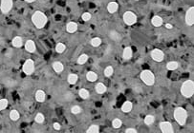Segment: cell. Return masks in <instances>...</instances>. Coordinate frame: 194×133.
<instances>
[{"mask_svg":"<svg viewBox=\"0 0 194 133\" xmlns=\"http://www.w3.org/2000/svg\"><path fill=\"white\" fill-rule=\"evenodd\" d=\"M185 20V23L188 26L193 25V22H194V8L193 7H190L188 10V11H186Z\"/></svg>","mask_w":194,"mask_h":133,"instance_id":"30bf717a","label":"cell"},{"mask_svg":"<svg viewBox=\"0 0 194 133\" xmlns=\"http://www.w3.org/2000/svg\"><path fill=\"white\" fill-rule=\"evenodd\" d=\"M141 79L142 81L146 84L147 86H153L154 83H155V76L153 74V72L150 71V70H143L141 72V75H140Z\"/></svg>","mask_w":194,"mask_h":133,"instance_id":"277c9868","label":"cell"},{"mask_svg":"<svg viewBox=\"0 0 194 133\" xmlns=\"http://www.w3.org/2000/svg\"><path fill=\"white\" fill-rule=\"evenodd\" d=\"M25 1L27 3H33V2H35L36 0H25Z\"/></svg>","mask_w":194,"mask_h":133,"instance_id":"60d3db41","label":"cell"},{"mask_svg":"<svg viewBox=\"0 0 194 133\" xmlns=\"http://www.w3.org/2000/svg\"><path fill=\"white\" fill-rule=\"evenodd\" d=\"M88 58H89V57H88V55H87V54H81V55L78 58L77 62H78V65H84V64L87 62Z\"/></svg>","mask_w":194,"mask_h":133,"instance_id":"83f0119b","label":"cell"},{"mask_svg":"<svg viewBox=\"0 0 194 133\" xmlns=\"http://www.w3.org/2000/svg\"><path fill=\"white\" fill-rule=\"evenodd\" d=\"M78 30V24L76 22H69L66 26V30L69 33H74Z\"/></svg>","mask_w":194,"mask_h":133,"instance_id":"5bb4252c","label":"cell"},{"mask_svg":"<svg viewBox=\"0 0 194 133\" xmlns=\"http://www.w3.org/2000/svg\"><path fill=\"white\" fill-rule=\"evenodd\" d=\"M135 1H139V0H135Z\"/></svg>","mask_w":194,"mask_h":133,"instance_id":"b9f144b4","label":"cell"},{"mask_svg":"<svg viewBox=\"0 0 194 133\" xmlns=\"http://www.w3.org/2000/svg\"><path fill=\"white\" fill-rule=\"evenodd\" d=\"M86 78H87V80H88L89 82H95V81H96V80L98 79V75H97L96 72L89 71V72H87Z\"/></svg>","mask_w":194,"mask_h":133,"instance_id":"603a6c76","label":"cell"},{"mask_svg":"<svg viewBox=\"0 0 194 133\" xmlns=\"http://www.w3.org/2000/svg\"><path fill=\"white\" fill-rule=\"evenodd\" d=\"M126 133H137V130L135 128H127L126 130H125Z\"/></svg>","mask_w":194,"mask_h":133,"instance_id":"74e56055","label":"cell"},{"mask_svg":"<svg viewBox=\"0 0 194 133\" xmlns=\"http://www.w3.org/2000/svg\"><path fill=\"white\" fill-rule=\"evenodd\" d=\"M13 46L14 48H21L22 45H23V40L20 36H16L13 39Z\"/></svg>","mask_w":194,"mask_h":133,"instance_id":"ffe728a7","label":"cell"},{"mask_svg":"<svg viewBox=\"0 0 194 133\" xmlns=\"http://www.w3.org/2000/svg\"><path fill=\"white\" fill-rule=\"evenodd\" d=\"M53 127H54V128L56 129V130H59L60 129V124H58V123H55L54 125H53Z\"/></svg>","mask_w":194,"mask_h":133,"instance_id":"f35d334b","label":"cell"},{"mask_svg":"<svg viewBox=\"0 0 194 133\" xmlns=\"http://www.w3.org/2000/svg\"><path fill=\"white\" fill-rule=\"evenodd\" d=\"M165 28H166V29H170V30H171V29L173 28V26L171 25V24H165Z\"/></svg>","mask_w":194,"mask_h":133,"instance_id":"ab89813d","label":"cell"},{"mask_svg":"<svg viewBox=\"0 0 194 133\" xmlns=\"http://www.w3.org/2000/svg\"><path fill=\"white\" fill-rule=\"evenodd\" d=\"M119 9V5L116 2H110L107 5V11L110 13H115Z\"/></svg>","mask_w":194,"mask_h":133,"instance_id":"e0dca14e","label":"cell"},{"mask_svg":"<svg viewBox=\"0 0 194 133\" xmlns=\"http://www.w3.org/2000/svg\"><path fill=\"white\" fill-rule=\"evenodd\" d=\"M133 108V104L130 102V101H126L124 102L123 106H121V111L124 112V113H128L130 112Z\"/></svg>","mask_w":194,"mask_h":133,"instance_id":"4fadbf2b","label":"cell"},{"mask_svg":"<svg viewBox=\"0 0 194 133\" xmlns=\"http://www.w3.org/2000/svg\"><path fill=\"white\" fill-rule=\"evenodd\" d=\"M23 71L26 75H31L35 71V62L32 59H28L25 61L23 65Z\"/></svg>","mask_w":194,"mask_h":133,"instance_id":"8992f818","label":"cell"},{"mask_svg":"<svg viewBox=\"0 0 194 133\" xmlns=\"http://www.w3.org/2000/svg\"><path fill=\"white\" fill-rule=\"evenodd\" d=\"M10 118H11V120L12 121H17L20 118V114H19V112L17 111V110L13 109L12 111L10 112Z\"/></svg>","mask_w":194,"mask_h":133,"instance_id":"484cf974","label":"cell"},{"mask_svg":"<svg viewBox=\"0 0 194 133\" xmlns=\"http://www.w3.org/2000/svg\"><path fill=\"white\" fill-rule=\"evenodd\" d=\"M67 81L71 85H75L76 83L78 81V75L75 74V73H71L68 75V78H67Z\"/></svg>","mask_w":194,"mask_h":133,"instance_id":"d4e9b609","label":"cell"},{"mask_svg":"<svg viewBox=\"0 0 194 133\" xmlns=\"http://www.w3.org/2000/svg\"><path fill=\"white\" fill-rule=\"evenodd\" d=\"M8 106V100L7 99H0V111L4 110Z\"/></svg>","mask_w":194,"mask_h":133,"instance_id":"d6a6232c","label":"cell"},{"mask_svg":"<svg viewBox=\"0 0 194 133\" xmlns=\"http://www.w3.org/2000/svg\"><path fill=\"white\" fill-rule=\"evenodd\" d=\"M180 67V64L176 61H171V62H168L166 64V68L168 70H175Z\"/></svg>","mask_w":194,"mask_h":133,"instance_id":"44dd1931","label":"cell"},{"mask_svg":"<svg viewBox=\"0 0 194 133\" xmlns=\"http://www.w3.org/2000/svg\"><path fill=\"white\" fill-rule=\"evenodd\" d=\"M96 89V92L98 94H103L107 89H106V87L102 83H98L96 85V89Z\"/></svg>","mask_w":194,"mask_h":133,"instance_id":"7402d4cb","label":"cell"},{"mask_svg":"<svg viewBox=\"0 0 194 133\" xmlns=\"http://www.w3.org/2000/svg\"><path fill=\"white\" fill-rule=\"evenodd\" d=\"M25 49H26V51H27L28 52H32V53L35 52L36 49L35 42H34L33 40H28L25 43Z\"/></svg>","mask_w":194,"mask_h":133,"instance_id":"8fae6325","label":"cell"},{"mask_svg":"<svg viewBox=\"0 0 194 133\" xmlns=\"http://www.w3.org/2000/svg\"><path fill=\"white\" fill-rule=\"evenodd\" d=\"M66 49V46L63 43H58L56 46V51L58 53H62Z\"/></svg>","mask_w":194,"mask_h":133,"instance_id":"f546056e","label":"cell"},{"mask_svg":"<svg viewBox=\"0 0 194 133\" xmlns=\"http://www.w3.org/2000/svg\"><path fill=\"white\" fill-rule=\"evenodd\" d=\"M143 122H144V124H146V125H151L155 122V117H154V115H151V114H149V115L146 116Z\"/></svg>","mask_w":194,"mask_h":133,"instance_id":"4316f807","label":"cell"},{"mask_svg":"<svg viewBox=\"0 0 194 133\" xmlns=\"http://www.w3.org/2000/svg\"><path fill=\"white\" fill-rule=\"evenodd\" d=\"M91 17H92V15H91V13H84L81 15V18L83 21H89Z\"/></svg>","mask_w":194,"mask_h":133,"instance_id":"8d00e7d4","label":"cell"},{"mask_svg":"<svg viewBox=\"0 0 194 133\" xmlns=\"http://www.w3.org/2000/svg\"><path fill=\"white\" fill-rule=\"evenodd\" d=\"M13 8V0H1V5H0V10L2 13H8Z\"/></svg>","mask_w":194,"mask_h":133,"instance_id":"52a82bcc","label":"cell"},{"mask_svg":"<svg viewBox=\"0 0 194 133\" xmlns=\"http://www.w3.org/2000/svg\"><path fill=\"white\" fill-rule=\"evenodd\" d=\"M87 133H98L100 132V127L97 125H92L89 128L87 129Z\"/></svg>","mask_w":194,"mask_h":133,"instance_id":"f1b7e54d","label":"cell"},{"mask_svg":"<svg viewBox=\"0 0 194 133\" xmlns=\"http://www.w3.org/2000/svg\"><path fill=\"white\" fill-rule=\"evenodd\" d=\"M71 112L73 114H79L81 112V108L79 106H72L71 108Z\"/></svg>","mask_w":194,"mask_h":133,"instance_id":"d590c367","label":"cell"},{"mask_svg":"<svg viewBox=\"0 0 194 133\" xmlns=\"http://www.w3.org/2000/svg\"><path fill=\"white\" fill-rule=\"evenodd\" d=\"M44 119H45V117H44V115L42 113H37L36 118H35V121L36 122L37 124H42L44 122Z\"/></svg>","mask_w":194,"mask_h":133,"instance_id":"1f68e13d","label":"cell"},{"mask_svg":"<svg viewBox=\"0 0 194 133\" xmlns=\"http://www.w3.org/2000/svg\"><path fill=\"white\" fill-rule=\"evenodd\" d=\"M123 21L126 25L128 26H132L134 25L135 23L137 22V16L132 11H125L124 14H123Z\"/></svg>","mask_w":194,"mask_h":133,"instance_id":"5b68a950","label":"cell"},{"mask_svg":"<svg viewBox=\"0 0 194 133\" xmlns=\"http://www.w3.org/2000/svg\"><path fill=\"white\" fill-rule=\"evenodd\" d=\"M121 125H123V123H121V121L120 119H118V118L114 119L112 122V125L114 128H120L121 127Z\"/></svg>","mask_w":194,"mask_h":133,"instance_id":"e575fe53","label":"cell"},{"mask_svg":"<svg viewBox=\"0 0 194 133\" xmlns=\"http://www.w3.org/2000/svg\"><path fill=\"white\" fill-rule=\"evenodd\" d=\"M45 99H46V94H45L44 91L41 89L37 90L36 93V100L39 103H43L45 101Z\"/></svg>","mask_w":194,"mask_h":133,"instance_id":"9a60e30c","label":"cell"},{"mask_svg":"<svg viewBox=\"0 0 194 133\" xmlns=\"http://www.w3.org/2000/svg\"><path fill=\"white\" fill-rule=\"evenodd\" d=\"M181 93L185 98H190L194 93V83L191 80L185 81L181 87Z\"/></svg>","mask_w":194,"mask_h":133,"instance_id":"3957f363","label":"cell"},{"mask_svg":"<svg viewBox=\"0 0 194 133\" xmlns=\"http://www.w3.org/2000/svg\"><path fill=\"white\" fill-rule=\"evenodd\" d=\"M151 57L154 61H156V62H162L163 58H165V53H163L161 49H154L153 51H151Z\"/></svg>","mask_w":194,"mask_h":133,"instance_id":"ba28073f","label":"cell"},{"mask_svg":"<svg viewBox=\"0 0 194 133\" xmlns=\"http://www.w3.org/2000/svg\"><path fill=\"white\" fill-rule=\"evenodd\" d=\"M78 95H79V97H81V98L86 100V99L89 98L90 93H89V91L87 90L86 89H79V91H78Z\"/></svg>","mask_w":194,"mask_h":133,"instance_id":"cb8c5ba5","label":"cell"},{"mask_svg":"<svg viewBox=\"0 0 194 133\" xmlns=\"http://www.w3.org/2000/svg\"><path fill=\"white\" fill-rule=\"evenodd\" d=\"M109 37L111 38L113 41H116V42H117V41H120L121 38V34L118 32L117 30H110V32H109Z\"/></svg>","mask_w":194,"mask_h":133,"instance_id":"ac0fdd59","label":"cell"},{"mask_svg":"<svg viewBox=\"0 0 194 133\" xmlns=\"http://www.w3.org/2000/svg\"><path fill=\"white\" fill-rule=\"evenodd\" d=\"M47 20H48L47 16L45 15L44 13H42V11H36L32 16V22L37 29L44 28L47 23Z\"/></svg>","mask_w":194,"mask_h":133,"instance_id":"6da1fadb","label":"cell"},{"mask_svg":"<svg viewBox=\"0 0 194 133\" xmlns=\"http://www.w3.org/2000/svg\"><path fill=\"white\" fill-rule=\"evenodd\" d=\"M113 72H114V70H113V68L111 66L106 67L105 70H104V75L106 76V77H110V76H112Z\"/></svg>","mask_w":194,"mask_h":133,"instance_id":"836d02e7","label":"cell"},{"mask_svg":"<svg viewBox=\"0 0 194 133\" xmlns=\"http://www.w3.org/2000/svg\"><path fill=\"white\" fill-rule=\"evenodd\" d=\"M101 44V39L100 37H95L91 40V45H92L94 48H98Z\"/></svg>","mask_w":194,"mask_h":133,"instance_id":"4dcf8cb0","label":"cell"},{"mask_svg":"<svg viewBox=\"0 0 194 133\" xmlns=\"http://www.w3.org/2000/svg\"><path fill=\"white\" fill-rule=\"evenodd\" d=\"M160 129L163 133H173L174 129L172 127V124L170 122H162L160 124Z\"/></svg>","mask_w":194,"mask_h":133,"instance_id":"9c48e42d","label":"cell"},{"mask_svg":"<svg viewBox=\"0 0 194 133\" xmlns=\"http://www.w3.org/2000/svg\"><path fill=\"white\" fill-rule=\"evenodd\" d=\"M174 119L180 125H185L188 120V112L184 108H177L174 110Z\"/></svg>","mask_w":194,"mask_h":133,"instance_id":"7a4b0ae2","label":"cell"},{"mask_svg":"<svg viewBox=\"0 0 194 133\" xmlns=\"http://www.w3.org/2000/svg\"><path fill=\"white\" fill-rule=\"evenodd\" d=\"M151 23L154 27H161L163 25V18L159 15H155L154 17H152Z\"/></svg>","mask_w":194,"mask_h":133,"instance_id":"2e32d148","label":"cell"},{"mask_svg":"<svg viewBox=\"0 0 194 133\" xmlns=\"http://www.w3.org/2000/svg\"><path fill=\"white\" fill-rule=\"evenodd\" d=\"M132 55H133V51H132V49L130 47H126L124 48L123 51V60H129L132 58Z\"/></svg>","mask_w":194,"mask_h":133,"instance_id":"7c38bea8","label":"cell"},{"mask_svg":"<svg viewBox=\"0 0 194 133\" xmlns=\"http://www.w3.org/2000/svg\"><path fill=\"white\" fill-rule=\"evenodd\" d=\"M53 68H54V70L56 72V73H60V72L63 71L64 66L61 62H55L54 64H53Z\"/></svg>","mask_w":194,"mask_h":133,"instance_id":"d6986e66","label":"cell"}]
</instances>
